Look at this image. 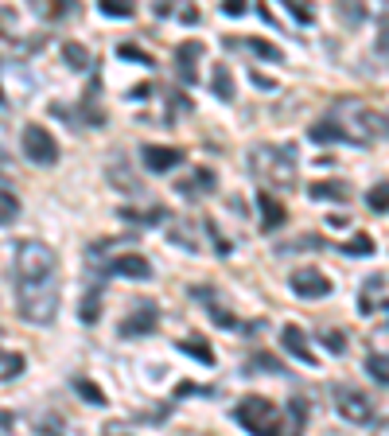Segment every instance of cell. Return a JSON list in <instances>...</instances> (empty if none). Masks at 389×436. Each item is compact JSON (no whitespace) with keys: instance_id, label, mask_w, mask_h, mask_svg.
Masks as SVG:
<instances>
[{"instance_id":"obj_1","label":"cell","mask_w":389,"mask_h":436,"mask_svg":"<svg viewBox=\"0 0 389 436\" xmlns=\"http://www.w3.org/2000/svg\"><path fill=\"white\" fill-rule=\"evenodd\" d=\"M296 148L292 144H253L250 148V171L265 187L292 191L296 187Z\"/></svg>"},{"instance_id":"obj_2","label":"cell","mask_w":389,"mask_h":436,"mask_svg":"<svg viewBox=\"0 0 389 436\" xmlns=\"http://www.w3.org/2000/svg\"><path fill=\"white\" fill-rule=\"evenodd\" d=\"M16 308L28 324H51L59 312V277L16 281Z\"/></svg>"},{"instance_id":"obj_3","label":"cell","mask_w":389,"mask_h":436,"mask_svg":"<svg viewBox=\"0 0 389 436\" xmlns=\"http://www.w3.org/2000/svg\"><path fill=\"white\" fill-rule=\"evenodd\" d=\"M234 421L253 436H280V409L269 398H261V393H250V398L238 401Z\"/></svg>"},{"instance_id":"obj_4","label":"cell","mask_w":389,"mask_h":436,"mask_svg":"<svg viewBox=\"0 0 389 436\" xmlns=\"http://www.w3.org/2000/svg\"><path fill=\"white\" fill-rule=\"evenodd\" d=\"M55 250L47 242H28L16 245V257H12V269H16V281H36V277H55Z\"/></svg>"},{"instance_id":"obj_5","label":"cell","mask_w":389,"mask_h":436,"mask_svg":"<svg viewBox=\"0 0 389 436\" xmlns=\"http://www.w3.org/2000/svg\"><path fill=\"white\" fill-rule=\"evenodd\" d=\"M331 393H335V409L351 425H370V421H374V405H370V398L358 390V386H346L343 382V386H335Z\"/></svg>"},{"instance_id":"obj_6","label":"cell","mask_w":389,"mask_h":436,"mask_svg":"<svg viewBox=\"0 0 389 436\" xmlns=\"http://www.w3.org/2000/svg\"><path fill=\"white\" fill-rule=\"evenodd\" d=\"M20 144H23V156H28L31 164H47V168L59 164V141H55L43 125H28L23 137H20Z\"/></svg>"},{"instance_id":"obj_7","label":"cell","mask_w":389,"mask_h":436,"mask_svg":"<svg viewBox=\"0 0 389 436\" xmlns=\"http://www.w3.org/2000/svg\"><path fill=\"white\" fill-rule=\"evenodd\" d=\"M288 285H292V292L304 296V300H324V296H331V281L319 273V269H311V265L308 269H296Z\"/></svg>"},{"instance_id":"obj_8","label":"cell","mask_w":389,"mask_h":436,"mask_svg":"<svg viewBox=\"0 0 389 436\" xmlns=\"http://www.w3.org/2000/svg\"><path fill=\"white\" fill-rule=\"evenodd\" d=\"M198 226H203V222L171 218V226H168V242L179 245V250H187V253H198V250H203V234H198Z\"/></svg>"},{"instance_id":"obj_9","label":"cell","mask_w":389,"mask_h":436,"mask_svg":"<svg viewBox=\"0 0 389 436\" xmlns=\"http://www.w3.org/2000/svg\"><path fill=\"white\" fill-rule=\"evenodd\" d=\"M156 324H160V316H156V304L144 300V304H137V308H132V316L121 324V335H125V339H132V335H152Z\"/></svg>"},{"instance_id":"obj_10","label":"cell","mask_w":389,"mask_h":436,"mask_svg":"<svg viewBox=\"0 0 389 436\" xmlns=\"http://www.w3.org/2000/svg\"><path fill=\"white\" fill-rule=\"evenodd\" d=\"M140 160H144L148 171H171L179 160H183V152L171 144H144L140 148Z\"/></svg>"},{"instance_id":"obj_11","label":"cell","mask_w":389,"mask_h":436,"mask_svg":"<svg viewBox=\"0 0 389 436\" xmlns=\"http://www.w3.org/2000/svg\"><path fill=\"white\" fill-rule=\"evenodd\" d=\"M198 59H203V43H198V39H187V43L176 47V70H179V78H183L187 86L198 82V70H195Z\"/></svg>"},{"instance_id":"obj_12","label":"cell","mask_w":389,"mask_h":436,"mask_svg":"<svg viewBox=\"0 0 389 436\" xmlns=\"http://www.w3.org/2000/svg\"><path fill=\"white\" fill-rule=\"evenodd\" d=\"M110 273L113 277H152V265H148V257L144 253H121V257H113L110 261Z\"/></svg>"},{"instance_id":"obj_13","label":"cell","mask_w":389,"mask_h":436,"mask_svg":"<svg viewBox=\"0 0 389 436\" xmlns=\"http://www.w3.org/2000/svg\"><path fill=\"white\" fill-rule=\"evenodd\" d=\"M280 343H284V351H288V355H296L304 366H316V355L308 351V335H304L296 324H288L284 331H280Z\"/></svg>"},{"instance_id":"obj_14","label":"cell","mask_w":389,"mask_h":436,"mask_svg":"<svg viewBox=\"0 0 389 436\" xmlns=\"http://www.w3.org/2000/svg\"><path fill=\"white\" fill-rule=\"evenodd\" d=\"M308 195L319 203H346L351 199V187H346L343 179H316V184L308 187Z\"/></svg>"},{"instance_id":"obj_15","label":"cell","mask_w":389,"mask_h":436,"mask_svg":"<svg viewBox=\"0 0 389 436\" xmlns=\"http://www.w3.org/2000/svg\"><path fill=\"white\" fill-rule=\"evenodd\" d=\"M257 207H261V230H280L284 226V207H280L277 199H272L269 191H261V199H257Z\"/></svg>"},{"instance_id":"obj_16","label":"cell","mask_w":389,"mask_h":436,"mask_svg":"<svg viewBox=\"0 0 389 436\" xmlns=\"http://www.w3.org/2000/svg\"><path fill=\"white\" fill-rule=\"evenodd\" d=\"M198 187H203V195L214 191V171H211V168H198L191 179H183V184H179V195H183V199H195Z\"/></svg>"},{"instance_id":"obj_17","label":"cell","mask_w":389,"mask_h":436,"mask_svg":"<svg viewBox=\"0 0 389 436\" xmlns=\"http://www.w3.org/2000/svg\"><path fill=\"white\" fill-rule=\"evenodd\" d=\"M211 90L218 102H234L238 90H234V78H230V67H214L211 70Z\"/></svg>"},{"instance_id":"obj_18","label":"cell","mask_w":389,"mask_h":436,"mask_svg":"<svg viewBox=\"0 0 389 436\" xmlns=\"http://www.w3.org/2000/svg\"><path fill=\"white\" fill-rule=\"evenodd\" d=\"M311 141L316 144H335V141H351V137H346L343 125L331 117V121H316V125H311Z\"/></svg>"},{"instance_id":"obj_19","label":"cell","mask_w":389,"mask_h":436,"mask_svg":"<svg viewBox=\"0 0 389 436\" xmlns=\"http://www.w3.org/2000/svg\"><path fill=\"white\" fill-rule=\"evenodd\" d=\"M179 347H183L191 358H198L203 366H214V351H211V343H206V339H183Z\"/></svg>"},{"instance_id":"obj_20","label":"cell","mask_w":389,"mask_h":436,"mask_svg":"<svg viewBox=\"0 0 389 436\" xmlns=\"http://www.w3.org/2000/svg\"><path fill=\"white\" fill-rule=\"evenodd\" d=\"M16 215H20V199H16V191L0 187V226H8Z\"/></svg>"},{"instance_id":"obj_21","label":"cell","mask_w":389,"mask_h":436,"mask_svg":"<svg viewBox=\"0 0 389 436\" xmlns=\"http://www.w3.org/2000/svg\"><path fill=\"white\" fill-rule=\"evenodd\" d=\"M63 59L70 63L74 70H86L90 67V51L82 43H63Z\"/></svg>"},{"instance_id":"obj_22","label":"cell","mask_w":389,"mask_h":436,"mask_svg":"<svg viewBox=\"0 0 389 436\" xmlns=\"http://www.w3.org/2000/svg\"><path fill=\"white\" fill-rule=\"evenodd\" d=\"M74 390H78V398H86L90 405H105V401H110V398H105V393L97 390L94 382H90V378H74Z\"/></svg>"},{"instance_id":"obj_23","label":"cell","mask_w":389,"mask_h":436,"mask_svg":"<svg viewBox=\"0 0 389 436\" xmlns=\"http://www.w3.org/2000/svg\"><path fill=\"white\" fill-rule=\"evenodd\" d=\"M319 339H324V347L331 351V355H343L346 351V335L339 331V327H319Z\"/></svg>"},{"instance_id":"obj_24","label":"cell","mask_w":389,"mask_h":436,"mask_svg":"<svg viewBox=\"0 0 389 436\" xmlns=\"http://www.w3.org/2000/svg\"><path fill=\"white\" fill-rule=\"evenodd\" d=\"M382 277H370L366 281V289H362V300H358V308L362 312H374V304H378V296H382Z\"/></svg>"},{"instance_id":"obj_25","label":"cell","mask_w":389,"mask_h":436,"mask_svg":"<svg viewBox=\"0 0 389 436\" xmlns=\"http://www.w3.org/2000/svg\"><path fill=\"white\" fill-rule=\"evenodd\" d=\"M366 374L374 378V382L389 386V358H385V355H370V358H366Z\"/></svg>"},{"instance_id":"obj_26","label":"cell","mask_w":389,"mask_h":436,"mask_svg":"<svg viewBox=\"0 0 389 436\" xmlns=\"http://www.w3.org/2000/svg\"><path fill=\"white\" fill-rule=\"evenodd\" d=\"M343 250L351 253V257H370V253H374V238H370V234H354Z\"/></svg>"},{"instance_id":"obj_27","label":"cell","mask_w":389,"mask_h":436,"mask_svg":"<svg viewBox=\"0 0 389 436\" xmlns=\"http://www.w3.org/2000/svg\"><path fill=\"white\" fill-rule=\"evenodd\" d=\"M97 312H102V292L90 289L86 304H82V324H97Z\"/></svg>"},{"instance_id":"obj_28","label":"cell","mask_w":389,"mask_h":436,"mask_svg":"<svg viewBox=\"0 0 389 436\" xmlns=\"http://www.w3.org/2000/svg\"><path fill=\"white\" fill-rule=\"evenodd\" d=\"M16 374H23V355H4V363H0V382H12Z\"/></svg>"},{"instance_id":"obj_29","label":"cell","mask_w":389,"mask_h":436,"mask_svg":"<svg viewBox=\"0 0 389 436\" xmlns=\"http://www.w3.org/2000/svg\"><path fill=\"white\" fill-rule=\"evenodd\" d=\"M102 16H113V20H129V16H132V4H129V0H105V4H102Z\"/></svg>"},{"instance_id":"obj_30","label":"cell","mask_w":389,"mask_h":436,"mask_svg":"<svg viewBox=\"0 0 389 436\" xmlns=\"http://www.w3.org/2000/svg\"><path fill=\"white\" fill-rule=\"evenodd\" d=\"M366 203H370L374 211H382V215H385V211H389V187H385V184H382V187H374V191L366 195Z\"/></svg>"},{"instance_id":"obj_31","label":"cell","mask_w":389,"mask_h":436,"mask_svg":"<svg viewBox=\"0 0 389 436\" xmlns=\"http://www.w3.org/2000/svg\"><path fill=\"white\" fill-rule=\"evenodd\" d=\"M250 366H253V370H269V374H284V366H280L272 355H253Z\"/></svg>"},{"instance_id":"obj_32","label":"cell","mask_w":389,"mask_h":436,"mask_svg":"<svg viewBox=\"0 0 389 436\" xmlns=\"http://www.w3.org/2000/svg\"><path fill=\"white\" fill-rule=\"evenodd\" d=\"M288 16H292V20H300V23L316 20V12H311V8H304V4H288Z\"/></svg>"},{"instance_id":"obj_33","label":"cell","mask_w":389,"mask_h":436,"mask_svg":"<svg viewBox=\"0 0 389 436\" xmlns=\"http://www.w3.org/2000/svg\"><path fill=\"white\" fill-rule=\"evenodd\" d=\"M250 47H253L257 55H265V59H280V51H277L272 43H265V39H250Z\"/></svg>"},{"instance_id":"obj_34","label":"cell","mask_w":389,"mask_h":436,"mask_svg":"<svg viewBox=\"0 0 389 436\" xmlns=\"http://www.w3.org/2000/svg\"><path fill=\"white\" fill-rule=\"evenodd\" d=\"M121 59H137V63H144V67L152 63V59H148V51H140V47H132V43L121 47Z\"/></svg>"},{"instance_id":"obj_35","label":"cell","mask_w":389,"mask_h":436,"mask_svg":"<svg viewBox=\"0 0 389 436\" xmlns=\"http://www.w3.org/2000/svg\"><path fill=\"white\" fill-rule=\"evenodd\" d=\"M222 12L238 20V16H245V4H242V0H226V4H222Z\"/></svg>"},{"instance_id":"obj_36","label":"cell","mask_w":389,"mask_h":436,"mask_svg":"<svg viewBox=\"0 0 389 436\" xmlns=\"http://www.w3.org/2000/svg\"><path fill=\"white\" fill-rule=\"evenodd\" d=\"M253 82H257V86H261V90H272V86H277V82H272V78H265V74H261V70H253Z\"/></svg>"},{"instance_id":"obj_37","label":"cell","mask_w":389,"mask_h":436,"mask_svg":"<svg viewBox=\"0 0 389 436\" xmlns=\"http://www.w3.org/2000/svg\"><path fill=\"white\" fill-rule=\"evenodd\" d=\"M8 429H12V413H0V436H8Z\"/></svg>"},{"instance_id":"obj_38","label":"cell","mask_w":389,"mask_h":436,"mask_svg":"<svg viewBox=\"0 0 389 436\" xmlns=\"http://www.w3.org/2000/svg\"><path fill=\"white\" fill-rule=\"evenodd\" d=\"M382 51H389V28L382 31Z\"/></svg>"},{"instance_id":"obj_39","label":"cell","mask_w":389,"mask_h":436,"mask_svg":"<svg viewBox=\"0 0 389 436\" xmlns=\"http://www.w3.org/2000/svg\"><path fill=\"white\" fill-rule=\"evenodd\" d=\"M105 436H117V432H110V429H105Z\"/></svg>"},{"instance_id":"obj_40","label":"cell","mask_w":389,"mask_h":436,"mask_svg":"<svg viewBox=\"0 0 389 436\" xmlns=\"http://www.w3.org/2000/svg\"><path fill=\"white\" fill-rule=\"evenodd\" d=\"M0 363H4V355H0Z\"/></svg>"},{"instance_id":"obj_41","label":"cell","mask_w":389,"mask_h":436,"mask_svg":"<svg viewBox=\"0 0 389 436\" xmlns=\"http://www.w3.org/2000/svg\"><path fill=\"white\" fill-rule=\"evenodd\" d=\"M0 102H4V97H0Z\"/></svg>"}]
</instances>
